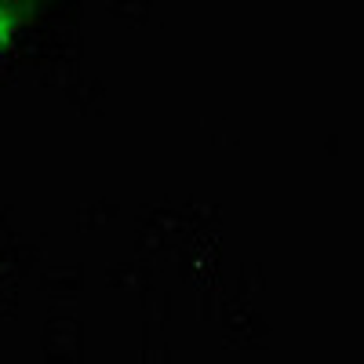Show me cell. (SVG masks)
Here are the masks:
<instances>
[{"label":"cell","mask_w":364,"mask_h":364,"mask_svg":"<svg viewBox=\"0 0 364 364\" xmlns=\"http://www.w3.org/2000/svg\"><path fill=\"white\" fill-rule=\"evenodd\" d=\"M48 0H0V55H8Z\"/></svg>","instance_id":"1"}]
</instances>
